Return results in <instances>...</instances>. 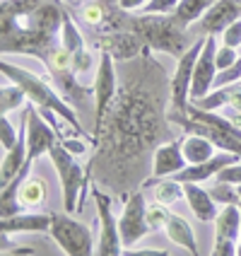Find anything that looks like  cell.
Here are the masks:
<instances>
[{"mask_svg":"<svg viewBox=\"0 0 241 256\" xmlns=\"http://www.w3.org/2000/svg\"><path fill=\"white\" fill-rule=\"evenodd\" d=\"M171 75L145 48L118 68V90L94 133L87 174L114 198L126 200L152 174L157 145L174 138L169 121Z\"/></svg>","mask_w":241,"mask_h":256,"instance_id":"6da1fadb","label":"cell"},{"mask_svg":"<svg viewBox=\"0 0 241 256\" xmlns=\"http://www.w3.org/2000/svg\"><path fill=\"white\" fill-rule=\"evenodd\" d=\"M65 5L58 0H2L0 8V51L41 58L60 42Z\"/></svg>","mask_w":241,"mask_h":256,"instance_id":"7a4b0ae2","label":"cell"},{"mask_svg":"<svg viewBox=\"0 0 241 256\" xmlns=\"http://www.w3.org/2000/svg\"><path fill=\"white\" fill-rule=\"evenodd\" d=\"M126 29L135 32L147 48L169 54L174 58H181L193 46V39L188 36V27L176 17L174 12H142V14H128Z\"/></svg>","mask_w":241,"mask_h":256,"instance_id":"3957f363","label":"cell"},{"mask_svg":"<svg viewBox=\"0 0 241 256\" xmlns=\"http://www.w3.org/2000/svg\"><path fill=\"white\" fill-rule=\"evenodd\" d=\"M0 72L5 80H12L17 85L27 92V100L39 106V109H53L58 116H63L68 124H70L75 130L85 133L82 126H80V118H77V112L72 109L70 102L63 100V94L58 92V87L51 82V78H43V75H36V72L27 70V68H19L10 63L7 58L0 60Z\"/></svg>","mask_w":241,"mask_h":256,"instance_id":"277c9868","label":"cell"},{"mask_svg":"<svg viewBox=\"0 0 241 256\" xmlns=\"http://www.w3.org/2000/svg\"><path fill=\"white\" fill-rule=\"evenodd\" d=\"M51 164L58 174L60 191H63V208L68 213H85L87 191H92V176L87 174V167L77 164V160L65 145L56 142L51 148Z\"/></svg>","mask_w":241,"mask_h":256,"instance_id":"5b68a950","label":"cell"},{"mask_svg":"<svg viewBox=\"0 0 241 256\" xmlns=\"http://www.w3.org/2000/svg\"><path fill=\"white\" fill-rule=\"evenodd\" d=\"M208 34H198L193 46L186 51L181 58H176V70L171 75V106H169V121L176 116H188L191 109V85H193V68L198 60L200 51L205 46Z\"/></svg>","mask_w":241,"mask_h":256,"instance_id":"8992f818","label":"cell"},{"mask_svg":"<svg viewBox=\"0 0 241 256\" xmlns=\"http://www.w3.org/2000/svg\"><path fill=\"white\" fill-rule=\"evenodd\" d=\"M51 237L56 240L60 252L68 256H89L97 254V246L92 240V230L85 222L70 218V213H51Z\"/></svg>","mask_w":241,"mask_h":256,"instance_id":"52a82bcc","label":"cell"},{"mask_svg":"<svg viewBox=\"0 0 241 256\" xmlns=\"http://www.w3.org/2000/svg\"><path fill=\"white\" fill-rule=\"evenodd\" d=\"M92 198L97 203V222H99V242L97 254L99 256H118L123 254V240L118 230V218H114V196L92 182Z\"/></svg>","mask_w":241,"mask_h":256,"instance_id":"ba28073f","label":"cell"},{"mask_svg":"<svg viewBox=\"0 0 241 256\" xmlns=\"http://www.w3.org/2000/svg\"><path fill=\"white\" fill-rule=\"evenodd\" d=\"M94 126H92V142H94V133L99 130L101 121L106 116L109 104L114 102L116 90H118V70H116V60L106 51H99V63L94 70Z\"/></svg>","mask_w":241,"mask_h":256,"instance_id":"9c48e42d","label":"cell"},{"mask_svg":"<svg viewBox=\"0 0 241 256\" xmlns=\"http://www.w3.org/2000/svg\"><path fill=\"white\" fill-rule=\"evenodd\" d=\"M118 230H121V240H123V252H128L133 244H138L145 234H150L147 203H145L142 186L135 188V191L123 200V213L118 218Z\"/></svg>","mask_w":241,"mask_h":256,"instance_id":"30bf717a","label":"cell"},{"mask_svg":"<svg viewBox=\"0 0 241 256\" xmlns=\"http://www.w3.org/2000/svg\"><path fill=\"white\" fill-rule=\"evenodd\" d=\"M92 46L97 51H106L116 63H123L130 58H138L147 48L145 42L130 29H109V32H94Z\"/></svg>","mask_w":241,"mask_h":256,"instance_id":"8fae6325","label":"cell"},{"mask_svg":"<svg viewBox=\"0 0 241 256\" xmlns=\"http://www.w3.org/2000/svg\"><path fill=\"white\" fill-rule=\"evenodd\" d=\"M56 142V128L39 114L36 106H27V162L34 164L39 157L48 155Z\"/></svg>","mask_w":241,"mask_h":256,"instance_id":"7c38bea8","label":"cell"},{"mask_svg":"<svg viewBox=\"0 0 241 256\" xmlns=\"http://www.w3.org/2000/svg\"><path fill=\"white\" fill-rule=\"evenodd\" d=\"M241 234V206H225L215 218V256H237Z\"/></svg>","mask_w":241,"mask_h":256,"instance_id":"4fadbf2b","label":"cell"},{"mask_svg":"<svg viewBox=\"0 0 241 256\" xmlns=\"http://www.w3.org/2000/svg\"><path fill=\"white\" fill-rule=\"evenodd\" d=\"M217 39L215 34H208L205 46L200 51L198 60H196V68H193V85H191V100H200L205 94H210L215 90V78H217Z\"/></svg>","mask_w":241,"mask_h":256,"instance_id":"5bb4252c","label":"cell"},{"mask_svg":"<svg viewBox=\"0 0 241 256\" xmlns=\"http://www.w3.org/2000/svg\"><path fill=\"white\" fill-rule=\"evenodd\" d=\"M239 160L241 157L234 155V152L220 150V152H215L210 160H205V162H200V164H186L181 172L174 174V179L181 182V184H188V182L203 184V182H208V179H215V176L220 174V170H225V167L234 164V162H239Z\"/></svg>","mask_w":241,"mask_h":256,"instance_id":"9a60e30c","label":"cell"},{"mask_svg":"<svg viewBox=\"0 0 241 256\" xmlns=\"http://www.w3.org/2000/svg\"><path fill=\"white\" fill-rule=\"evenodd\" d=\"M241 17V0H217L208 12L196 22L198 34H220Z\"/></svg>","mask_w":241,"mask_h":256,"instance_id":"2e32d148","label":"cell"},{"mask_svg":"<svg viewBox=\"0 0 241 256\" xmlns=\"http://www.w3.org/2000/svg\"><path fill=\"white\" fill-rule=\"evenodd\" d=\"M188 164L181 150V140L171 138L157 145L155 155H152V176L155 179H164V176H174L176 172H181Z\"/></svg>","mask_w":241,"mask_h":256,"instance_id":"e0dca14e","label":"cell"},{"mask_svg":"<svg viewBox=\"0 0 241 256\" xmlns=\"http://www.w3.org/2000/svg\"><path fill=\"white\" fill-rule=\"evenodd\" d=\"M27 162V109L22 112V126H19V138L14 142V148H10L5 157H2V164H0V186L7 184L12 176H17V172L24 167Z\"/></svg>","mask_w":241,"mask_h":256,"instance_id":"ac0fdd59","label":"cell"},{"mask_svg":"<svg viewBox=\"0 0 241 256\" xmlns=\"http://www.w3.org/2000/svg\"><path fill=\"white\" fill-rule=\"evenodd\" d=\"M184 194H186V203H188L191 213L196 215L200 222H215V218H217L220 210H217V203L210 196V191H205L196 182H188V184H184Z\"/></svg>","mask_w":241,"mask_h":256,"instance_id":"d6986e66","label":"cell"},{"mask_svg":"<svg viewBox=\"0 0 241 256\" xmlns=\"http://www.w3.org/2000/svg\"><path fill=\"white\" fill-rule=\"evenodd\" d=\"M0 230L2 232H51V213H17L10 218L0 220Z\"/></svg>","mask_w":241,"mask_h":256,"instance_id":"ffe728a7","label":"cell"},{"mask_svg":"<svg viewBox=\"0 0 241 256\" xmlns=\"http://www.w3.org/2000/svg\"><path fill=\"white\" fill-rule=\"evenodd\" d=\"M164 232H167V237H169L171 242L176 244V246H181V249H186L188 254H193V256L200 254L198 244H196V232H193L191 222L186 220L184 215L171 213L167 225H164Z\"/></svg>","mask_w":241,"mask_h":256,"instance_id":"44dd1931","label":"cell"},{"mask_svg":"<svg viewBox=\"0 0 241 256\" xmlns=\"http://www.w3.org/2000/svg\"><path fill=\"white\" fill-rule=\"evenodd\" d=\"M181 150H184V157L188 164H200V162H205L215 155L213 140H208L205 136H198V133H184Z\"/></svg>","mask_w":241,"mask_h":256,"instance_id":"7402d4cb","label":"cell"},{"mask_svg":"<svg viewBox=\"0 0 241 256\" xmlns=\"http://www.w3.org/2000/svg\"><path fill=\"white\" fill-rule=\"evenodd\" d=\"M17 200L27 210H34V208L43 206V200H46V184H43V179L29 174L27 179L17 186Z\"/></svg>","mask_w":241,"mask_h":256,"instance_id":"603a6c76","label":"cell"},{"mask_svg":"<svg viewBox=\"0 0 241 256\" xmlns=\"http://www.w3.org/2000/svg\"><path fill=\"white\" fill-rule=\"evenodd\" d=\"M147 186H155V198L159 203H164V206H174V203H179L181 198H186L184 184L176 182L174 176L171 179H162V182H157L155 176H147L142 188H147Z\"/></svg>","mask_w":241,"mask_h":256,"instance_id":"cb8c5ba5","label":"cell"},{"mask_svg":"<svg viewBox=\"0 0 241 256\" xmlns=\"http://www.w3.org/2000/svg\"><path fill=\"white\" fill-rule=\"evenodd\" d=\"M215 2H217V0H179L174 14L184 22L186 27H191V24H196L200 17L213 8Z\"/></svg>","mask_w":241,"mask_h":256,"instance_id":"d4e9b609","label":"cell"},{"mask_svg":"<svg viewBox=\"0 0 241 256\" xmlns=\"http://www.w3.org/2000/svg\"><path fill=\"white\" fill-rule=\"evenodd\" d=\"M24 102H27V92L17 82L10 80V85L5 82L0 87V114H10L12 109H19Z\"/></svg>","mask_w":241,"mask_h":256,"instance_id":"484cf974","label":"cell"},{"mask_svg":"<svg viewBox=\"0 0 241 256\" xmlns=\"http://www.w3.org/2000/svg\"><path fill=\"white\" fill-rule=\"evenodd\" d=\"M60 44H63L70 54H75V51H80V48L87 46L82 32H80V27L75 24V20H72L70 14H65V20H63V27H60Z\"/></svg>","mask_w":241,"mask_h":256,"instance_id":"4316f807","label":"cell"},{"mask_svg":"<svg viewBox=\"0 0 241 256\" xmlns=\"http://www.w3.org/2000/svg\"><path fill=\"white\" fill-rule=\"evenodd\" d=\"M210 196L215 198V203H222V206H239L241 203L237 184L220 182V179H215V184L210 186Z\"/></svg>","mask_w":241,"mask_h":256,"instance_id":"83f0119b","label":"cell"},{"mask_svg":"<svg viewBox=\"0 0 241 256\" xmlns=\"http://www.w3.org/2000/svg\"><path fill=\"white\" fill-rule=\"evenodd\" d=\"M169 206H164V203H152V206H147V225H150V232H157V230H164L167 225V220H169Z\"/></svg>","mask_w":241,"mask_h":256,"instance_id":"f1b7e54d","label":"cell"},{"mask_svg":"<svg viewBox=\"0 0 241 256\" xmlns=\"http://www.w3.org/2000/svg\"><path fill=\"white\" fill-rule=\"evenodd\" d=\"M92 68H94V56H92V51L87 46L72 54V70H75V75H85Z\"/></svg>","mask_w":241,"mask_h":256,"instance_id":"f546056e","label":"cell"},{"mask_svg":"<svg viewBox=\"0 0 241 256\" xmlns=\"http://www.w3.org/2000/svg\"><path fill=\"white\" fill-rule=\"evenodd\" d=\"M17 138H19V133H17V130H14V126L10 124L7 114H2V116H0V145H2V150L7 152L10 148H14Z\"/></svg>","mask_w":241,"mask_h":256,"instance_id":"4dcf8cb0","label":"cell"},{"mask_svg":"<svg viewBox=\"0 0 241 256\" xmlns=\"http://www.w3.org/2000/svg\"><path fill=\"white\" fill-rule=\"evenodd\" d=\"M241 80V58H237L234 66H229L225 70H217V78H215V87L222 85H232V82H239Z\"/></svg>","mask_w":241,"mask_h":256,"instance_id":"1f68e13d","label":"cell"},{"mask_svg":"<svg viewBox=\"0 0 241 256\" xmlns=\"http://www.w3.org/2000/svg\"><path fill=\"white\" fill-rule=\"evenodd\" d=\"M215 60H217V68H220V70H225V68H229V66H234V63H237V48H232V46H227V44L217 46Z\"/></svg>","mask_w":241,"mask_h":256,"instance_id":"d6a6232c","label":"cell"},{"mask_svg":"<svg viewBox=\"0 0 241 256\" xmlns=\"http://www.w3.org/2000/svg\"><path fill=\"white\" fill-rule=\"evenodd\" d=\"M222 44H227L232 48H239L241 46V17L234 20L225 32H222Z\"/></svg>","mask_w":241,"mask_h":256,"instance_id":"836d02e7","label":"cell"},{"mask_svg":"<svg viewBox=\"0 0 241 256\" xmlns=\"http://www.w3.org/2000/svg\"><path fill=\"white\" fill-rule=\"evenodd\" d=\"M215 179H220V182H229V184H241V160L239 162H234V164H229L225 170H220V174L215 176Z\"/></svg>","mask_w":241,"mask_h":256,"instance_id":"e575fe53","label":"cell"},{"mask_svg":"<svg viewBox=\"0 0 241 256\" xmlns=\"http://www.w3.org/2000/svg\"><path fill=\"white\" fill-rule=\"evenodd\" d=\"M179 0H147L142 12H174Z\"/></svg>","mask_w":241,"mask_h":256,"instance_id":"d590c367","label":"cell"},{"mask_svg":"<svg viewBox=\"0 0 241 256\" xmlns=\"http://www.w3.org/2000/svg\"><path fill=\"white\" fill-rule=\"evenodd\" d=\"M60 145H65V148H68V150H70V152H72L75 157H77V155H85V152H87V145H85V142L75 140L72 136L63 138V140H60Z\"/></svg>","mask_w":241,"mask_h":256,"instance_id":"8d00e7d4","label":"cell"},{"mask_svg":"<svg viewBox=\"0 0 241 256\" xmlns=\"http://www.w3.org/2000/svg\"><path fill=\"white\" fill-rule=\"evenodd\" d=\"M118 5H121L126 12H130V10H142V8L147 5V0H118Z\"/></svg>","mask_w":241,"mask_h":256,"instance_id":"74e56055","label":"cell"},{"mask_svg":"<svg viewBox=\"0 0 241 256\" xmlns=\"http://www.w3.org/2000/svg\"><path fill=\"white\" fill-rule=\"evenodd\" d=\"M85 2L87 0H68V5H70V8H82Z\"/></svg>","mask_w":241,"mask_h":256,"instance_id":"f35d334b","label":"cell"},{"mask_svg":"<svg viewBox=\"0 0 241 256\" xmlns=\"http://www.w3.org/2000/svg\"><path fill=\"white\" fill-rule=\"evenodd\" d=\"M237 256H241V234H239V244H237Z\"/></svg>","mask_w":241,"mask_h":256,"instance_id":"ab89813d","label":"cell"},{"mask_svg":"<svg viewBox=\"0 0 241 256\" xmlns=\"http://www.w3.org/2000/svg\"><path fill=\"white\" fill-rule=\"evenodd\" d=\"M237 188H239V198H241V184H239V186H237ZM239 206H241V203H239Z\"/></svg>","mask_w":241,"mask_h":256,"instance_id":"60d3db41","label":"cell"}]
</instances>
